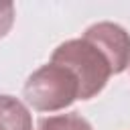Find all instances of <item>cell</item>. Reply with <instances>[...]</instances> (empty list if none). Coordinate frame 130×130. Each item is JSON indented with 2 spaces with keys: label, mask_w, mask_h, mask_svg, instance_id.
<instances>
[{
  "label": "cell",
  "mask_w": 130,
  "mask_h": 130,
  "mask_svg": "<svg viewBox=\"0 0 130 130\" xmlns=\"http://www.w3.org/2000/svg\"><path fill=\"white\" fill-rule=\"evenodd\" d=\"M51 63L63 65L75 75L79 83V100H91L98 95L106 87L110 75H114L108 57L85 37L61 43L53 51Z\"/></svg>",
  "instance_id": "obj_1"
},
{
  "label": "cell",
  "mask_w": 130,
  "mask_h": 130,
  "mask_svg": "<svg viewBox=\"0 0 130 130\" xmlns=\"http://www.w3.org/2000/svg\"><path fill=\"white\" fill-rule=\"evenodd\" d=\"M22 93L37 112H59L79 100V83L63 65L47 63L28 75Z\"/></svg>",
  "instance_id": "obj_2"
},
{
  "label": "cell",
  "mask_w": 130,
  "mask_h": 130,
  "mask_svg": "<svg viewBox=\"0 0 130 130\" xmlns=\"http://www.w3.org/2000/svg\"><path fill=\"white\" fill-rule=\"evenodd\" d=\"M83 37L102 49V53L108 57L112 65L114 75L130 67V35L126 32L124 26L104 20L87 26Z\"/></svg>",
  "instance_id": "obj_3"
},
{
  "label": "cell",
  "mask_w": 130,
  "mask_h": 130,
  "mask_svg": "<svg viewBox=\"0 0 130 130\" xmlns=\"http://www.w3.org/2000/svg\"><path fill=\"white\" fill-rule=\"evenodd\" d=\"M0 130H32V116L18 98L0 95Z\"/></svg>",
  "instance_id": "obj_4"
},
{
  "label": "cell",
  "mask_w": 130,
  "mask_h": 130,
  "mask_svg": "<svg viewBox=\"0 0 130 130\" xmlns=\"http://www.w3.org/2000/svg\"><path fill=\"white\" fill-rule=\"evenodd\" d=\"M37 130H93L91 124L79 114H57L41 118Z\"/></svg>",
  "instance_id": "obj_5"
},
{
  "label": "cell",
  "mask_w": 130,
  "mask_h": 130,
  "mask_svg": "<svg viewBox=\"0 0 130 130\" xmlns=\"http://www.w3.org/2000/svg\"><path fill=\"white\" fill-rule=\"evenodd\" d=\"M12 24H14V4L12 2H0V39L8 35Z\"/></svg>",
  "instance_id": "obj_6"
}]
</instances>
